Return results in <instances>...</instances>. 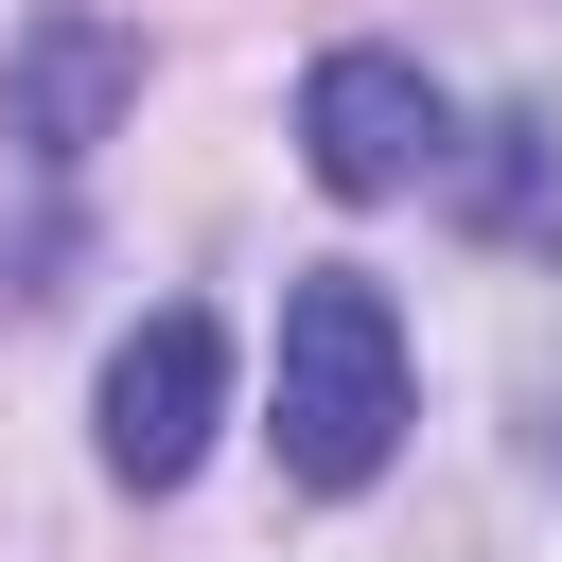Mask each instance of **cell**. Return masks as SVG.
<instances>
[{
	"label": "cell",
	"mask_w": 562,
	"mask_h": 562,
	"mask_svg": "<svg viewBox=\"0 0 562 562\" xmlns=\"http://www.w3.org/2000/svg\"><path fill=\"white\" fill-rule=\"evenodd\" d=\"M53 263H70V211H18L0 228V299H53Z\"/></svg>",
	"instance_id": "obj_6"
},
{
	"label": "cell",
	"mask_w": 562,
	"mask_h": 562,
	"mask_svg": "<svg viewBox=\"0 0 562 562\" xmlns=\"http://www.w3.org/2000/svg\"><path fill=\"white\" fill-rule=\"evenodd\" d=\"M299 158H316V193L386 211V193H422V176L457 158V123H439V88H422L404 53H316V88H299Z\"/></svg>",
	"instance_id": "obj_2"
},
{
	"label": "cell",
	"mask_w": 562,
	"mask_h": 562,
	"mask_svg": "<svg viewBox=\"0 0 562 562\" xmlns=\"http://www.w3.org/2000/svg\"><path fill=\"white\" fill-rule=\"evenodd\" d=\"M211 422H228V334H211L193 299H158V316L105 351V474H123V492H176V474L211 457Z\"/></svg>",
	"instance_id": "obj_3"
},
{
	"label": "cell",
	"mask_w": 562,
	"mask_h": 562,
	"mask_svg": "<svg viewBox=\"0 0 562 562\" xmlns=\"http://www.w3.org/2000/svg\"><path fill=\"white\" fill-rule=\"evenodd\" d=\"M474 228H492V246H562V140H544L527 105L474 140Z\"/></svg>",
	"instance_id": "obj_5"
},
{
	"label": "cell",
	"mask_w": 562,
	"mask_h": 562,
	"mask_svg": "<svg viewBox=\"0 0 562 562\" xmlns=\"http://www.w3.org/2000/svg\"><path fill=\"white\" fill-rule=\"evenodd\" d=\"M123 105H140V35H123L105 0H53V18L0 53V123H18V158H35V176H70Z\"/></svg>",
	"instance_id": "obj_4"
},
{
	"label": "cell",
	"mask_w": 562,
	"mask_h": 562,
	"mask_svg": "<svg viewBox=\"0 0 562 562\" xmlns=\"http://www.w3.org/2000/svg\"><path fill=\"white\" fill-rule=\"evenodd\" d=\"M386 439H404V316H386V281L316 263L281 299V474L299 492H369Z\"/></svg>",
	"instance_id": "obj_1"
}]
</instances>
